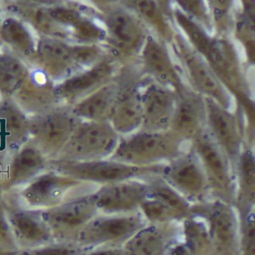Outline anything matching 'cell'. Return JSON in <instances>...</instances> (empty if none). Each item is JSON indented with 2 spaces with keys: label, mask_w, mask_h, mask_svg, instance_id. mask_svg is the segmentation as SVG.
<instances>
[{
  "label": "cell",
  "mask_w": 255,
  "mask_h": 255,
  "mask_svg": "<svg viewBox=\"0 0 255 255\" xmlns=\"http://www.w3.org/2000/svg\"><path fill=\"white\" fill-rule=\"evenodd\" d=\"M82 255H121L118 252L112 250H101V251L93 252V253H85L83 252Z\"/></svg>",
  "instance_id": "cell-38"
},
{
  "label": "cell",
  "mask_w": 255,
  "mask_h": 255,
  "mask_svg": "<svg viewBox=\"0 0 255 255\" xmlns=\"http://www.w3.org/2000/svg\"><path fill=\"white\" fill-rule=\"evenodd\" d=\"M118 88V74L109 83L84 97L75 109L76 115L87 121L109 122L116 101Z\"/></svg>",
  "instance_id": "cell-19"
},
{
  "label": "cell",
  "mask_w": 255,
  "mask_h": 255,
  "mask_svg": "<svg viewBox=\"0 0 255 255\" xmlns=\"http://www.w3.org/2000/svg\"><path fill=\"white\" fill-rule=\"evenodd\" d=\"M120 136L109 122L87 121L72 133L70 149L82 161L109 158L116 149Z\"/></svg>",
  "instance_id": "cell-9"
},
{
  "label": "cell",
  "mask_w": 255,
  "mask_h": 255,
  "mask_svg": "<svg viewBox=\"0 0 255 255\" xmlns=\"http://www.w3.org/2000/svg\"><path fill=\"white\" fill-rule=\"evenodd\" d=\"M103 23L109 56L122 64L137 58L150 33L146 26L121 4L106 10Z\"/></svg>",
  "instance_id": "cell-3"
},
{
  "label": "cell",
  "mask_w": 255,
  "mask_h": 255,
  "mask_svg": "<svg viewBox=\"0 0 255 255\" xmlns=\"http://www.w3.org/2000/svg\"><path fill=\"white\" fill-rule=\"evenodd\" d=\"M169 44L181 64L188 86L205 98L211 99L226 109H232V98L229 91L207 61L192 48L179 31L176 30Z\"/></svg>",
  "instance_id": "cell-2"
},
{
  "label": "cell",
  "mask_w": 255,
  "mask_h": 255,
  "mask_svg": "<svg viewBox=\"0 0 255 255\" xmlns=\"http://www.w3.org/2000/svg\"><path fill=\"white\" fill-rule=\"evenodd\" d=\"M212 19L214 31L225 35L233 25L235 0H205Z\"/></svg>",
  "instance_id": "cell-22"
},
{
  "label": "cell",
  "mask_w": 255,
  "mask_h": 255,
  "mask_svg": "<svg viewBox=\"0 0 255 255\" xmlns=\"http://www.w3.org/2000/svg\"><path fill=\"white\" fill-rule=\"evenodd\" d=\"M243 5L242 15L250 22H255V0H241Z\"/></svg>",
  "instance_id": "cell-35"
},
{
  "label": "cell",
  "mask_w": 255,
  "mask_h": 255,
  "mask_svg": "<svg viewBox=\"0 0 255 255\" xmlns=\"http://www.w3.org/2000/svg\"><path fill=\"white\" fill-rule=\"evenodd\" d=\"M163 164L135 166L106 158L80 162L75 165L72 170L80 179L109 184L160 175Z\"/></svg>",
  "instance_id": "cell-10"
},
{
  "label": "cell",
  "mask_w": 255,
  "mask_h": 255,
  "mask_svg": "<svg viewBox=\"0 0 255 255\" xmlns=\"http://www.w3.org/2000/svg\"><path fill=\"white\" fill-rule=\"evenodd\" d=\"M91 1L98 3L100 5L103 6L106 10L116 7L120 4V0H91Z\"/></svg>",
  "instance_id": "cell-36"
},
{
  "label": "cell",
  "mask_w": 255,
  "mask_h": 255,
  "mask_svg": "<svg viewBox=\"0 0 255 255\" xmlns=\"http://www.w3.org/2000/svg\"><path fill=\"white\" fill-rule=\"evenodd\" d=\"M160 242L154 234L146 233L135 240L132 246L134 255H157L160 250Z\"/></svg>",
  "instance_id": "cell-30"
},
{
  "label": "cell",
  "mask_w": 255,
  "mask_h": 255,
  "mask_svg": "<svg viewBox=\"0 0 255 255\" xmlns=\"http://www.w3.org/2000/svg\"><path fill=\"white\" fill-rule=\"evenodd\" d=\"M24 70L19 63L13 59L0 61V88L10 92L16 88L23 77Z\"/></svg>",
  "instance_id": "cell-25"
},
{
  "label": "cell",
  "mask_w": 255,
  "mask_h": 255,
  "mask_svg": "<svg viewBox=\"0 0 255 255\" xmlns=\"http://www.w3.org/2000/svg\"><path fill=\"white\" fill-rule=\"evenodd\" d=\"M32 1H37V2L42 3H52L55 2V1H58V0H32Z\"/></svg>",
  "instance_id": "cell-40"
},
{
  "label": "cell",
  "mask_w": 255,
  "mask_h": 255,
  "mask_svg": "<svg viewBox=\"0 0 255 255\" xmlns=\"http://www.w3.org/2000/svg\"><path fill=\"white\" fill-rule=\"evenodd\" d=\"M190 142L206 175L209 188L223 197L232 196L236 184L235 169L207 129Z\"/></svg>",
  "instance_id": "cell-6"
},
{
  "label": "cell",
  "mask_w": 255,
  "mask_h": 255,
  "mask_svg": "<svg viewBox=\"0 0 255 255\" xmlns=\"http://www.w3.org/2000/svg\"><path fill=\"white\" fill-rule=\"evenodd\" d=\"M72 184V181L57 175H43L24 190L22 197L31 208L47 209L61 204Z\"/></svg>",
  "instance_id": "cell-18"
},
{
  "label": "cell",
  "mask_w": 255,
  "mask_h": 255,
  "mask_svg": "<svg viewBox=\"0 0 255 255\" xmlns=\"http://www.w3.org/2000/svg\"><path fill=\"white\" fill-rule=\"evenodd\" d=\"M42 163L41 157L37 151L33 149H26L22 151L15 159L13 165V173L16 179L32 175Z\"/></svg>",
  "instance_id": "cell-26"
},
{
  "label": "cell",
  "mask_w": 255,
  "mask_h": 255,
  "mask_svg": "<svg viewBox=\"0 0 255 255\" xmlns=\"http://www.w3.org/2000/svg\"><path fill=\"white\" fill-rule=\"evenodd\" d=\"M40 50L43 55L52 62L61 63L62 65L64 63L73 61L70 49L60 43L52 41L43 42Z\"/></svg>",
  "instance_id": "cell-29"
},
{
  "label": "cell",
  "mask_w": 255,
  "mask_h": 255,
  "mask_svg": "<svg viewBox=\"0 0 255 255\" xmlns=\"http://www.w3.org/2000/svg\"><path fill=\"white\" fill-rule=\"evenodd\" d=\"M206 114L205 97L188 86L178 95L169 130L184 142H191L206 129Z\"/></svg>",
  "instance_id": "cell-13"
},
{
  "label": "cell",
  "mask_w": 255,
  "mask_h": 255,
  "mask_svg": "<svg viewBox=\"0 0 255 255\" xmlns=\"http://www.w3.org/2000/svg\"><path fill=\"white\" fill-rule=\"evenodd\" d=\"M135 223V220L130 218L91 220L78 235L76 244L85 249L121 238L134 229Z\"/></svg>",
  "instance_id": "cell-20"
},
{
  "label": "cell",
  "mask_w": 255,
  "mask_h": 255,
  "mask_svg": "<svg viewBox=\"0 0 255 255\" xmlns=\"http://www.w3.org/2000/svg\"><path fill=\"white\" fill-rule=\"evenodd\" d=\"M120 4L137 17L150 32L169 43L176 30L156 0H120Z\"/></svg>",
  "instance_id": "cell-17"
},
{
  "label": "cell",
  "mask_w": 255,
  "mask_h": 255,
  "mask_svg": "<svg viewBox=\"0 0 255 255\" xmlns=\"http://www.w3.org/2000/svg\"><path fill=\"white\" fill-rule=\"evenodd\" d=\"M184 142L170 130L139 129L121 138L109 158L135 166L163 164L184 151Z\"/></svg>",
  "instance_id": "cell-1"
},
{
  "label": "cell",
  "mask_w": 255,
  "mask_h": 255,
  "mask_svg": "<svg viewBox=\"0 0 255 255\" xmlns=\"http://www.w3.org/2000/svg\"><path fill=\"white\" fill-rule=\"evenodd\" d=\"M172 5L207 31H214L212 19L205 0H172Z\"/></svg>",
  "instance_id": "cell-23"
},
{
  "label": "cell",
  "mask_w": 255,
  "mask_h": 255,
  "mask_svg": "<svg viewBox=\"0 0 255 255\" xmlns=\"http://www.w3.org/2000/svg\"><path fill=\"white\" fill-rule=\"evenodd\" d=\"M144 77L180 94L188 87L172 60L168 43L148 33L137 56Z\"/></svg>",
  "instance_id": "cell-5"
},
{
  "label": "cell",
  "mask_w": 255,
  "mask_h": 255,
  "mask_svg": "<svg viewBox=\"0 0 255 255\" xmlns=\"http://www.w3.org/2000/svg\"><path fill=\"white\" fill-rule=\"evenodd\" d=\"M141 95L143 119L140 129L169 130L178 94L169 88L145 78L142 83Z\"/></svg>",
  "instance_id": "cell-12"
},
{
  "label": "cell",
  "mask_w": 255,
  "mask_h": 255,
  "mask_svg": "<svg viewBox=\"0 0 255 255\" xmlns=\"http://www.w3.org/2000/svg\"><path fill=\"white\" fill-rule=\"evenodd\" d=\"M255 230L253 223L249 225L247 231V255L255 254Z\"/></svg>",
  "instance_id": "cell-34"
},
{
  "label": "cell",
  "mask_w": 255,
  "mask_h": 255,
  "mask_svg": "<svg viewBox=\"0 0 255 255\" xmlns=\"http://www.w3.org/2000/svg\"><path fill=\"white\" fill-rule=\"evenodd\" d=\"M51 18L57 22L64 24H71L75 25L81 19L79 13L70 9L58 8L52 9L50 11Z\"/></svg>",
  "instance_id": "cell-33"
},
{
  "label": "cell",
  "mask_w": 255,
  "mask_h": 255,
  "mask_svg": "<svg viewBox=\"0 0 255 255\" xmlns=\"http://www.w3.org/2000/svg\"><path fill=\"white\" fill-rule=\"evenodd\" d=\"M123 64L110 56H106L89 70L78 74L62 85L63 92L70 97L89 95L115 79Z\"/></svg>",
  "instance_id": "cell-16"
},
{
  "label": "cell",
  "mask_w": 255,
  "mask_h": 255,
  "mask_svg": "<svg viewBox=\"0 0 255 255\" xmlns=\"http://www.w3.org/2000/svg\"><path fill=\"white\" fill-rule=\"evenodd\" d=\"M75 28L77 35L87 41L103 40L105 37L104 29L89 20L80 19L75 25Z\"/></svg>",
  "instance_id": "cell-31"
},
{
  "label": "cell",
  "mask_w": 255,
  "mask_h": 255,
  "mask_svg": "<svg viewBox=\"0 0 255 255\" xmlns=\"http://www.w3.org/2000/svg\"><path fill=\"white\" fill-rule=\"evenodd\" d=\"M83 250L75 243L53 241L35 248L19 250L17 255H82Z\"/></svg>",
  "instance_id": "cell-24"
},
{
  "label": "cell",
  "mask_w": 255,
  "mask_h": 255,
  "mask_svg": "<svg viewBox=\"0 0 255 255\" xmlns=\"http://www.w3.org/2000/svg\"><path fill=\"white\" fill-rule=\"evenodd\" d=\"M18 251L6 250V249L2 248V247H0V255H17Z\"/></svg>",
  "instance_id": "cell-39"
},
{
  "label": "cell",
  "mask_w": 255,
  "mask_h": 255,
  "mask_svg": "<svg viewBox=\"0 0 255 255\" xmlns=\"http://www.w3.org/2000/svg\"><path fill=\"white\" fill-rule=\"evenodd\" d=\"M0 247H2L6 250H13V251L19 250L15 244L10 227H9L5 208L1 203H0Z\"/></svg>",
  "instance_id": "cell-32"
},
{
  "label": "cell",
  "mask_w": 255,
  "mask_h": 255,
  "mask_svg": "<svg viewBox=\"0 0 255 255\" xmlns=\"http://www.w3.org/2000/svg\"><path fill=\"white\" fill-rule=\"evenodd\" d=\"M3 34L7 41L21 49L30 47L31 40L26 30L19 22L8 20L3 26Z\"/></svg>",
  "instance_id": "cell-28"
},
{
  "label": "cell",
  "mask_w": 255,
  "mask_h": 255,
  "mask_svg": "<svg viewBox=\"0 0 255 255\" xmlns=\"http://www.w3.org/2000/svg\"><path fill=\"white\" fill-rule=\"evenodd\" d=\"M206 129L216 143L226 154L233 169H236L244 147L242 123L231 109L205 98Z\"/></svg>",
  "instance_id": "cell-7"
},
{
  "label": "cell",
  "mask_w": 255,
  "mask_h": 255,
  "mask_svg": "<svg viewBox=\"0 0 255 255\" xmlns=\"http://www.w3.org/2000/svg\"><path fill=\"white\" fill-rule=\"evenodd\" d=\"M212 220L219 240L223 243L230 241L234 235V223L228 210L222 205H216L213 209Z\"/></svg>",
  "instance_id": "cell-27"
},
{
  "label": "cell",
  "mask_w": 255,
  "mask_h": 255,
  "mask_svg": "<svg viewBox=\"0 0 255 255\" xmlns=\"http://www.w3.org/2000/svg\"><path fill=\"white\" fill-rule=\"evenodd\" d=\"M160 176L177 192L190 197H199L210 189L202 165L191 148L164 163Z\"/></svg>",
  "instance_id": "cell-11"
},
{
  "label": "cell",
  "mask_w": 255,
  "mask_h": 255,
  "mask_svg": "<svg viewBox=\"0 0 255 255\" xmlns=\"http://www.w3.org/2000/svg\"><path fill=\"white\" fill-rule=\"evenodd\" d=\"M145 79L139 69L135 70L130 63L123 64L118 73L119 88L109 123L120 136L130 134L142 127L141 91Z\"/></svg>",
  "instance_id": "cell-4"
},
{
  "label": "cell",
  "mask_w": 255,
  "mask_h": 255,
  "mask_svg": "<svg viewBox=\"0 0 255 255\" xmlns=\"http://www.w3.org/2000/svg\"><path fill=\"white\" fill-rule=\"evenodd\" d=\"M96 210L89 196L42 210V214L54 241L76 244L78 235L92 220Z\"/></svg>",
  "instance_id": "cell-8"
},
{
  "label": "cell",
  "mask_w": 255,
  "mask_h": 255,
  "mask_svg": "<svg viewBox=\"0 0 255 255\" xmlns=\"http://www.w3.org/2000/svg\"><path fill=\"white\" fill-rule=\"evenodd\" d=\"M135 180L105 184L95 194L90 196L96 209H130L142 203L148 194V184Z\"/></svg>",
  "instance_id": "cell-15"
},
{
  "label": "cell",
  "mask_w": 255,
  "mask_h": 255,
  "mask_svg": "<svg viewBox=\"0 0 255 255\" xmlns=\"http://www.w3.org/2000/svg\"><path fill=\"white\" fill-rule=\"evenodd\" d=\"M5 210L9 227L18 250L35 248L53 242L42 210Z\"/></svg>",
  "instance_id": "cell-14"
},
{
  "label": "cell",
  "mask_w": 255,
  "mask_h": 255,
  "mask_svg": "<svg viewBox=\"0 0 255 255\" xmlns=\"http://www.w3.org/2000/svg\"><path fill=\"white\" fill-rule=\"evenodd\" d=\"M73 132L71 121L62 115H53L39 124L36 134L39 136L40 142L46 146H58Z\"/></svg>",
  "instance_id": "cell-21"
},
{
  "label": "cell",
  "mask_w": 255,
  "mask_h": 255,
  "mask_svg": "<svg viewBox=\"0 0 255 255\" xmlns=\"http://www.w3.org/2000/svg\"><path fill=\"white\" fill-rule=\"evenodd\" d=\"M156 1L160 4L164 13L171 19V12L173 7L172 0H156Z\"/></svg>",
  "instance_id": "cell-37"
}]
</instances>
